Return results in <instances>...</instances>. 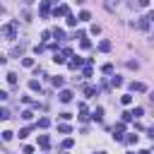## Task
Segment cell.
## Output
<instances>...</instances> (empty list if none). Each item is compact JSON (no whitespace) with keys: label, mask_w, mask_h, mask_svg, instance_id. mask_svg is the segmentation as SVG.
<instances>
[{"label":"cell","mask_w":154,"mask_h":154,"mask_svg":"<svg viewBox=\"0 0 154 154\" xmlns=\"http://www.w3.org/2000/svg\"><path fill=\"white\" fill-rule=\"evenodd\" d=\"M82 91H84V96H94V94H96V87H91V84H84V87H82Z\"/></svg>","instance_id":"8"},{"label":"cell","mask_w":154,"mask_h":154,"mask_svg":"<svg viewBox=\"0 0 154 154\" xmlns=\"http://www.w3.org/2000/svg\"><path fill=\"white\" fill-rule=\"evenodd\" d=\"M17 26H19V22H17V19H12L10 24H5V26L0 29V34H2V36H7L10 41H14V38H17Z\"/></svg>","instance_id":"1"},{"label":"cell","mask_w":154,"mask_h":154,"mask_svg":"<svg viewBox=\"0 0 154 154\" xmlns=\"http://www.w3.org/2000/svg\"><path fill=\"white\" fill-rule=\"evenodd\" d=\"M48 125H51L48 118H38V128H48Z\"/></svg>","instance_id":"27"},{"label":"cell","mask_w":154,"mask_h":154,"mask_svg":"<svg viewBox=\"0 0 154 154\" xmlns=\"http://www.w3.org/2000/svg\"><path fill=\"white\" fill-rule=\"evenodd\" d=\"M38 144H41V149H48L51 147V137L48 135H38Z\"/></svg>","instance_id":"5"},{"label":"cell","mask_w":154,"mask_h":154,"mask_svg":"<svg viewBox=\"0 0 154 154\" xmlns=\"http://www.w3.org/2000/svg\"><path fill=\"white\" fill-rule=\"evenodd\" d=\"M130 91H147V84H142V82H130Z\"/></svg>","instance_id":"4"},{"label":"cell","mask_w":154,"mask_h":154,"mask_svg":"<svg viewBox=\"0 0 154 154\" xmlns=\"http://www.w3.org/2000/svg\"><path fill=\"white\" fill-rule=\"evenodd\" d=\"M125 142H128V144H137V135H135V132H130V135L125 137Z\"/></svg>","instance_id":"18"},{"label":"cell","mask_w":154,"mask_h":154,"mask_svg":"<svg viewBox=\"0 0 154 154\" xmlns=\"http://www.w3.org/2000/svg\"><path fill=\"white\" fill-rule=\"evenodd\" d=\"M53 36H55L58 41H63V38H65V34H63V29H53Z\"/></svg>","instance_id":"20"},{"label":"cell","mask_w":154,"mask_h":154,"mask_svg":"<svg viewBox=\"0 0 154 154\" xmlns=\"http://www.w3.org/2000/svg\"><path fill=\"white\" fill-rule=\"evenodd\" d=\"M58 99H60L63 103H67V101H72V91H70V89H63V91L58 94Z\"/></svg>","instance_id":"3"},{"label":"cell","mask_w":154,"mask_h":154,"mask_svg":"<svg viewBox=\"0 0 154 154\" xmlns=\"http://www.w3.org/2000/svg\"><path fill=\"white\" fill-rule=\"evenodd\" d=\"M29 130H31V128H22V130H19V137H22V140H24V137H26V135H29Z\"/></svg>","instance_id":"33"},{"label":"cell","mask_w":154,"mask_h":154,"mask_svg":"<svg viewBox=\"0 0 154 154\" xmlns=\"http://www.w3.org/2000/svg\"><path fill=\"white\" fill-rule=\"evenodd\" d=\"M91 118H94L96 123H101V120H103V108H101V106H96V111H94V116H91Z\"/></svg>","instance_id":"9"},{"label":"cell","mask_w":154,"mask_h":154,"mask_svg":"<svg viewBox=\"0 0 154 154\" xmlns=\"http://www.w3.org/2000/svg\"><path fill=\"white\" fill-rule=\"evenodd\" d=\"M72 60H70V67H79V65H84V60L79 58V55H70Z\"/></svg>","instance_id":"7"},{"label":"cell","mask_w":154,"mask_h":154,"mask_svg":"<svg viewBox=\"0 0 154 154\" xmlns=\"http://www.w3.org/2000/svg\"><path fill=\"white\" fill-rule=\"evenodd\" d=\"M72 144H75V140H72V137H67V140H63V149H70Z\"/></svg>","instance_id":"23"},{"label":"cell","mask_w":154,"mask_h":154,"mask_svg":"<svg viewBox=\"0 0 154 154\" xmlns=\"http://www.w3.org/2000/svg\"><path fill=\"white\" fill-rule=\"evenodd\" d=\"M130 120H132V113L125 111V113H123V123H130Z\"/></svg>","instance_id":"30"},{"label":"cell","mask_w":154,"mask_h":154,"mask_svg":"<svg viewBox=\"0 0 154 154\" xmlns=\"http://www.w3.org/2000/svg\"><path fill=\"white\" fill-rule=\"evenodd\" d=\"M29 89L31 91H41V82L38 79H29Z\"/></svg>","instance_id":"10"},{"label":"cell","mask_w":154,"mask_h":154,"mask_svg":"<svg viewBox=\"0 0 154 154\" xmlns=\"http://www.w3.org/2000/svg\"><path fill=\"white\" fill-rule=\"evenodd\" d=\"M101 70H103V72H106V75H111V72H113V65H111V63H106V65H103V67H101Z\"/></svg>","instance_id":"29"},{"label":"cell","mask_w":154,"mask_h":154,"mask_svg":"<svg viewBox=\"0 0 154 154\" xmlns=\"http://www.w3.org/2000/svg\"><path fill=\"white\" fill-rule=\"evenodd\" d=\"M7 118H10V111H7V108H2V106H0V120H7Z\"/></svg>","instance_id":"24"},{"label":"cell","mask_w":154,"mask_h":154,"mask_svg":"<svg viewBox=\"0 0 154 154\" xmlns=\"http://www.w3.org/2000/svg\"><path fill=\"white\" fill-rule=\"evenodd\" d=\"M140 154H152V152H149V149H142V152H140Z\"/></svg>","instance_id":"38"},{"label":"cell","mask_w":154,"mask_h":154,"mask_svg":"<svg viewBox=\"0 0 154 154\" xmlns=\"http://www.w3.org/2000/svg\"><path fill=\"white\" fill-rule=\"evenodd\" d=\"M77 22H79V19H77V17H75V14H70V12H67V24H70V26H75V24H77Z\"/></svg>","instance_id":"19"},{"label":"cell","mask_w":154,"mask_h":154,"mask_svg":"<svg viewBox=\"0 0 154 154\" xmlns=\"http://www.w3.org/2000/svg\"><path fill=\"white\" fill-rule=\"evenodd\" d=\"M7 82L10 84H17V72H7Z\"/></svg>","instance_id":"21"},{"label":"cell","mask_w":154,"mask_h":154,"mask_svg":"<svg viewBox=\"0 0 154 154\" xmlns=\"http://www.w3.org/2000/svg\"><path fill=\"white\" fill-rule=\"evenodd\" d=\"M22 118H24V120H31V118H34V113H31V111H24V113H22Z\"/></svg>","instance_id":"32"},{"label":"cell","mask_w":154,"mask_h":154,"mask_svg":"<svg viewBox=\"0 0 154 154\" xmlns=\"http://www.w3.org/2000/svg\"><path fill=\"white\" fill-rule=\"evenodd\" d=\"M70 130H72V128H70L67 123H60V125H58V132H63V135H67Z\"/></svg>","instance_id":"16"},{"label":"cell","mask_w":154,"mask_h":154,"mask_svg":"<svg viewBox=\"0 0 154 154\" xmlns=\"http://www.w3.org/2000/svg\"><path fill=\"white\" fill-rule=\"evenodd\" d=\"M89 17H91V14H89V12H87V10H82V12H79V22H87V19H89Z\"/></svg>","instance_id":"25"},{"label":"cell","mask_w":154,"mask_h":154,"mask_svg":"<svg viewBox=\"0 0 154 154\" xmlns=\"http://www.w3.org/2000/svg\"><path fill=\"white\" fill-rule=\"evenodd\" d=\"M7 96H10V94H7V91H2V89H0V101H5V99H7Z\"/></svg>","instance_id":"37"},{"label":"cell","mask_w":154,"mask_h":154,"mask_svg":"<svg viewBox=\"0 0 154 154\" xmlns=\"http://www.w3.org/2000/svg\"><path fill=\"white\" fill-rule=\"evenodd\" d=\"M63 82H65L63 77H53V84H55V87H63Z\"/></svg>","instance_id":"31"},{"label":"cell","mask_w":154,"mask_h":154,"mask_svg":"<svg viewBox=\"0 0 154 154\" xmlns=\"http://www.w3.org/2000/svg\"><path fill=\"white\" fill-rule=\"evenodd\" d=\"M128 67H132V70H137V67H140V63H137V60H130V63H128Z\"/></svg>","instance_id":"34"},{"label":"cell","mask_w":154,"mask_h":154,"mask_svg":"<svg viewBox=\"0 0 154 154\" xmlns=\"http://www.w3.org/2000/svg\"><path fill=\"white\" fill-rule=\"evenodd\" d=\"M12 137H14V132H12V130H5V132H2V140H5V142H10Z\"/></svg>","instance_id":"22"},{"label":"cell","mask_w":154,"mask_h":154,"mask_svg":"<svg viewBox=\"0 0 154 154\" xmlns=\"http://www.w3.org/2000/svg\"><path fill=\"white\" fill-rule=\"evenodd\" d=\"M99 51L108 53V51H111V41H101V43H99Z\"/></svg>","instance_id":"13"},{"label":"cell","mask_w":154,"mask_h":154,"mask_svg":"<svg viewBox=\"0 0 154 154\" xmlns=\"http://www.w3.org/2000/svg\"><path fill=\"white\" fill-rule=\"evenodd\" d=\"M123 132H125V123H116V128H113V137H116V140H123Z\"/></svg>","instance_id":"2"},{"label":"cell","mask_w":154,"mask_h":154,"mask_svg":"<svg viewBox=\"0 0 154 154\" xmlns=\"http://www.w3.org/2000/svg\"><path fill=\"white\" fill-rule=\"evenodd\" d=\"M137 5L140 7H149V0H137Z\"/></svg>","instance_id":"36"},{"label":"cell","mask_w":154,"mask_h":154,"mask_svg":"<svg viewBox=\"0 0 154 154\" xmlns=\"http://www.w3.org/2000/svg\"><path fill=\"white\" fill-rule=\"evenodd\" d=\"M22 65H24V67H34V58H24Z\"/></svg>","instance_id":"26"},{"label":"cell","mask_w":154,"mask_h":154,"mask_svg":"<svg viewBox=\"0 0 154 154\" xmlns=\"http://www.w3.org/2000/svg\"><path fill=\"white\" fill-rule=\"evenodd\" d=\"M120 103H123V106H130V103H132V94H123V96H120Z\"/></svg>","instance_id":"12"},{"label":"cell","mask_w":154,"mask_h":154,"mask_svg":"<svg viewBox=\"0 0 154 154\" xmlns=\"http://www.w3.org/2000/svg\"><path fill=\"white\" fill-rule=\"evenodd\" d=\"M67 12H70V10H67V5H58V7L53 10V14H55V17H63V14H67Z\"/></svg>","instance_id":"6"},{"label":"cell","mask_w":154,"mask_h":154,"mask_svg":"<svg viewBox=\"0 0 154 154\" xmlns=\"http://www.w3.org/2000/svg\"><path fill=\"white\" fill-rule=\"evenodd\" d=\"M130 113H132V118H140V116L144 113V108H142V106H135V108H132Z\"/></svg>","instance_id":"15"},{"label":"cell","mask_w":154,"mask_h":154,"mask_svg":"<svg viewBox=\"0 0 154 154\" xmlns=\"http://www.w3.org/2000/svg\"><path fill=\"white\" fill-rule=\"evenodd\" d=\"M48 7H51V0H43V2H41V7H38V10H41V14H43V17H46V14H48Z\"/></svg>","instance_id":"11"},{"label":"cell","mask_w":154,"mask_h":154,"mask_svg":"<svg viewBox=\"0 0 154 154\" xmlns=\"http://www.w3.org/2000/svg\"><path fill=\"white\" fill-rule=\"evenodd\" d=\"M53 60H55V63H65V55H63V53H55Z\"/></svg>","instance_id":"28"},{"label":"cell","mask_w":154,"mask_h":154,"mask_svg":"<svg viewBox=\"0 0 154 154\" xmlns=\"http://www.w3.org/2000/svg\"><path fill=\"white\" fill-rule=\"evenodd\" d=\"M89 116H87V106L84 103H79V120H87Z\"/></svg>","instance_id":"14"},{"label":"cell","mask_w":154,"mask_h":154,"mask_svg":"<svg viewBox=\"0 0 154 154\" xmlns=\"http://www.w3.org/2000/svg\"><path fill=\"white\" fill-rule=\"evenodd\" d=\"M111 84H113V87H123V77H118V75L111 77Z\"/></svg>","instance_id":"17"},{"label":"cell","mask_w":154,"mask_h":154,"mask_svg":"<svg viewBox=\"0 0 154 154\" xmlns=\"http://www.w3.org/2000/svg\"><path fill=\"white\" fill-rule=\"evenodd\" d=\"M82 75H84V77H91V65H87V67H84V72H82Z\"/></svg>","instance_id":"35"}]
</instances>
